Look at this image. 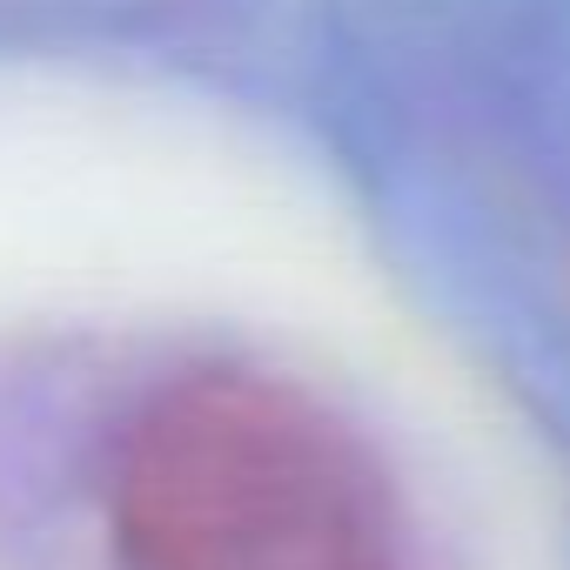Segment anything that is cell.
Segmentation results:
<instances>
[{"instance_id":"1","label":"cell","mask_w":570,"mask_h":570,"mask_svg":"<svg viewBox=\"0 0 570 570\" xmlns=\"http://www.w3.org/2000/svg\"><path fill=\"white\" fill-rule=\"evenodd\" d=\"M108 530L121 570H410L376 450L255 370H188L128 416Z\"/></svg>"}]
</instances>
